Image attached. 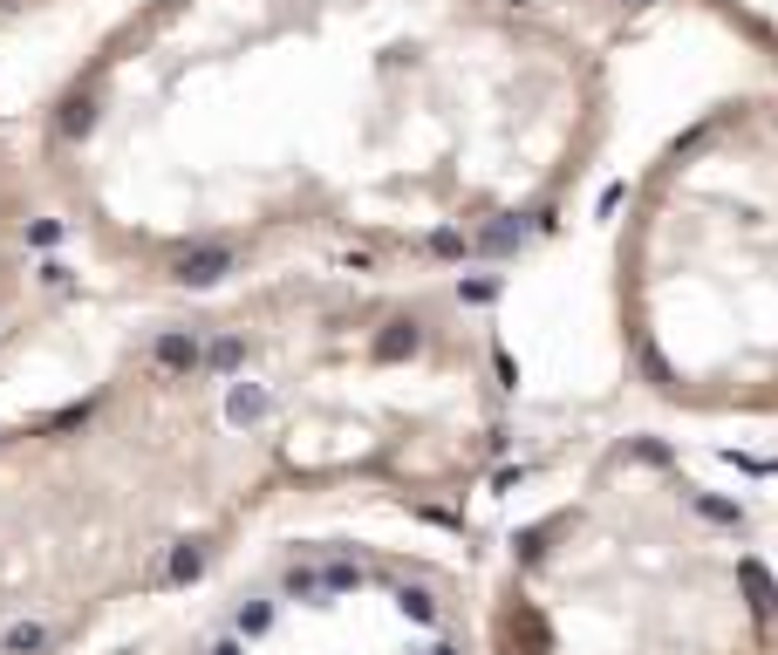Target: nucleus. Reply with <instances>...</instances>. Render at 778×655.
Here are the masks:
<instances>
[{"label":"nucleus","mask_w":778,"mask_h":655,"mask_svg":"<svg viewBox=\"0 0 778 655\" xmlns=\"http://www.w3.org/2000/svg\"><path fill=\"white\" fill-rule=\"evenodd\" d=\"M492 294H499V280H458V301H471V308L492 301Z\"/></svg>","instance_id":"dca6fc26"},{"label":"nucleus","mask_w":778,"mask_h":655,"mask_svg":"<svg viewBox=\"0 0 778 655\" xmlns=\"http://www.w3.org/2000/svg\"><path fill=\"white\" fill-rule=\"evenodd\" d=\"M157 369H164V376H192L198 369V355H205V348H198V335H185V328H171V335H157Z\"/></svg>","instance_id":"f03ea898"},{"label":"nucleus","mask_w":778,"mask_h":655,"mask_svg":"<svg viewBox=\"0 0 778 655\" xmlns=\"http://www.w3.org/2000/svg\"><path fill=\"white\" fill-rule=\"evenodd\" d=\"M430 655H458V649H451V642H437V649H430Z\"/></svg>","instance_id":"a211bd4d"},{"label":"nucleus","mask_w":778,"mask_h":655,"mask_svg":"<svg viewBox=\"0 0 778 655\" xmlns=\"http://www.w3.org/2000/svg\"><path fill=\"white\" fill-rule=\"evenodd\" d=\"M198 362H205V369H219V376H233L239 362H246V342H233V335H226V342H212V348H205Z\"/></svg>","instance_id":"1a4fd4ad"},{"label":"nucleus","mask_w":778,"mask_h":655,"mask_svg":"<svg viewBox=\"0 0 778 655\" xmlns=\"http://www.w3.org/2000/svg\"><path fill=\"white\" fill-rule=\"evenodd\" d=\"M212 655H246V649H239V642H219V649H212Z\"/></svg>","instance_id":"f3484780"},{"label":"nucleus","mask_w":778,"mask_h":655,"mask_svg":"<svg viewBox=\"0 0 778 655\" xmlns=\"http://www.w3.org/2000/svg\"><path fill=\"white\" fill-rule=\"evenodd\" d=\"M628 7H642V0H628Z\"/></svg>","instance_id":"6ab92c4d"},{"label":"nucleus","mask_w":778,"mask_h":655,"mask_svg":"<svg viewBox=\"0 0 778 655\" xmlns=\"http://www.w3.org/2000/svg\"><path fill=\"white\" fill-rule=\"evenodd\" d=\"M48 649V628L41 621H14L7 635H0V655H41Z\"/></svg>","instance_id":"39448f33"},{"label":"nucleus","mask_w":778,"mask_h":655,"mask_svg":"<svg viewBox=\"0 0 778 655\" xmlns=\"http://www.w3.org/2000/svg\"><path fill=\"white\" fill-rule=\"evenodd\" d=\"M697 512H703V519H710V526H731V533H738V526H744V512H738V505H731V499H717V492H697Z\"/></svg>","instance_id":"9d476101"},{"label":"nucleus","mask_w":778,"mask_h":655,"mask_svg":"<svg viewBox=\"0 0 778 655\" xmlns=\"http://www.w3.org/2000/svg\"><path fill=\"white\" fill-rule=\"evenodd\" d=\"M198 574H205V546H198V540H185L178 553H171L164 580H171V587H185V580H198Z\"/></svg>","instance_id":"6e6552de"},{"label":"nucleus","mask_w":778,"mask_h":655,"mask_svg":"<svg viewBox=\"0 0 778 655\" xmlns=\"http://www.w3.org/2000/svg\"><path fill=\"white\" fill-rule=\"evenodd\" d=\"M226 417H233V424H260V417H267V389L239 383L233 396H226Z\"/></svg>","instance_id":"0eeeda50"},{"label":"nucleus","mask_w":778,"mask_h":655,"mask_svg":"<svg viewBox=\"0 0 778 655\" xmlns=\"http://www.w3.org/2000/svg\"><path fill=\"white\" fill-rule=\"evenodd\" d=\"M738 580H744V594H751V615H778V580L765 574V560H751V553H744Z\"/></svg>","instance_id":"7ed1b4c3"},{"label":"nucleus","mask_w":778,"mask_h":655,"mask_svg":"<svg viewBox=\"0 0 778 655\" xmlns=\"http://www.w3.org/2000/svg\"><path fill=\"white\" fill-rule=\"evenodd\" d=\"M526 232H533L526 219H499V226H485V232H478L471 246H478V253H512V246H519Z\"/></svg>","instance_id":"423d86ee"},{"label":"nucleus","mask_w":778,"mask_h":655,"mask_svg":"<svg viewBox=\"0 0 778 655\" xmlns=\"http://www.w3.org/2000/svg\"><path fill=\"white\" fill-rule=\"evenodd\" d=\"M396 608H403V621H430V615H437L424 587H396Z\"/></svg>","instance_id":"ddd939ff"},{"label":"nucleus","mask_w":778,"mask_h":655,"mask_svg":"<svg viewBox=\"0 0 778 655\" xmlns=\"http://www.w3.org/2000/svg\"><path fill=\"white\" fill-rule=\"evenodd\" d=\"M89 123H96V103H89V96H69V103H62V137H82Z\"/></svg>","instance_id":"9b49d317"},{"label":"nucleus","mask_w":778,"mask_h":655,"mask_svg":"<svg viewBox=\"0 0 778 655\" xmlns=\"http://www.w3.org/2000/svg\"><path fill=\"white\" fill-rule=\"evenodd\" d=\"M178 280H185V287H212V280H226V273H233V253H226V246H192V253H178Z\"/></svg>","instance_id":"f257e3e1"},{"label":"nucleus","mask_w":778,"mask_h":655,"mask_svg":"<svg viewBox=\"0 0 778 655\" xmlns=\"http://www.w3.org/2000/svg\"><path fill=\"white\" fill-rule=\"evenodd\" d=\"M349 587H362V567H355V560H335V567L321 574V594H349Z\"/></svg>","instance_id":"f8f14e48"},{"label":"nucleus","mask_w":778,"mask_h":655,"mask_svg":"<svg viewBox=\"0 0 778 655\" xmlns=\"http://www.w3.org/2000/svg\"><path fill=\"white\" fill-rule=\"evenodd\" d=\"M403 355H417V321H389L376 335V362H403Z\"/></svg>","instance_id":"20e7f679"},{"label":"nucleus","mask_w":778,"mask_h":655,"mask_svg":"<svg viewBox=\"0 0 778 655\" xmlns=\"http://www.w3.org/2000/svg\"><path fill=\"white\" fill-rule=\"evenodd\" d=\"M267 628H273V608H267V601L239 608V635H267Z\"/></svg>","instance_id":"2eb2a0df"},{"label":"nucleus","mask_w":778,"mask_h":655,"mask_svg":"<svg viewBox=\"0 0 778 655\" xmlns=\"http://www.w3.org/2000/svg\"><path fill=\"white\" fill-rule=\"evenodd\" d=\"M287 594H294V601H314V594H321V574H314V567H287Z\"/></svg>","instance_id":"4468645a"}]
</instances>
